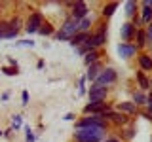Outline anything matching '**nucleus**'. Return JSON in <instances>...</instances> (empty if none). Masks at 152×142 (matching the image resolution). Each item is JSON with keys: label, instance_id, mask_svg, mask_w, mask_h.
<instances>
[{"label": "nucleus", "instance_id": "aec40b11", "mask_svg": "<svg viewBox=\"0 0 152 142\" xmlns=\"http://www.w3.org/2000/svg\"><path fill=\"white\" fill-rule=\"evenodd\" d=\"M137 80H139V83H141V87L142 89H148V80H146L145 78V74H142V72H137Z\"/></svg>", "mask_w": 152, "mask_h": 142}, {"label": "nucleus", "instance_id": "39448f33", "mask_svg": "<svg viewBox=\"0 0 152 142\" xmlns=\"http://www.w3.org/2000/svg\"><path fill=\"white\" fill-rule=\"evenodd\" d=\"M95 82H97V85H108V83L116 82V72H114V68H104Z\"/></svg>", "mask_w": 152, "mask_h": 142}, {"label": "nucleus", "instance_id": "f704fd0d", "mask_svg": "<svg viewBox=\"0 0 152 142\" xmlns=\"http://www.w3.org/2000/svg\"><path fill=\"white\" fill-rule=\"evenodd\" d=\"M0 135H2V133H0Z\"/></svg>", "mask_w": 152, "mask_h": 142}, {"label": "nucleus", "instance_id": "20e7f679", "mask_svg": "<svg viewBox=\"0 0 152 142\" xmlns=\"http://www.w3.org/2000/svg\"><path fill=\"white\" fill-rule=\"evenodd\" d=\"M104 99H107V87L93 83L91 89H89V101L91 102H103Z\"/></svg>", "mask_w": 152, "mask_h": 142}, {"label": "nucleus", "instance_id": "4be33fe9", "mask_svg": "<svg viewBox=\"0 0 152 142\" xmlns=\"http://www.w3.org/2000/svg\"><path fill=\"white\" fill-rule=\"evenodd\" d=\"M133 101H135V104H145L146 102V97L142 93H135V95H133Z\"/></svg>", "mask_w": 152, "mask_h": 142}, {"label": "nucleus", "instance_id": "5701e85b", "mask_svg": "<svg viewBox=\"0 0 152 142\" xmlns=\"http://www.w3.org/2000/svg\"><path fill=\"white\" fill-rule=\"evenodd\" d=\"M6 32H8V23L0 21V38H6Z\"/></svg>", "mask_w": 152, "mask_h": 142}, {"label": "nucleus", "instance_id": "7ed1b4c3", "mask_svg": "<svg viewBox=\"0 0 152 142\" xmlns=\"http://www.w3.org/2000/svg\"><path fill=\"white\" fill-rule=\"evenodd\" d=\"M76 127H78V129H84V127H101V129H104V117L99 116V114H93V116L82 120Z\"/></svg>", "mask_w": 152, "mask_h": 142}, {"label": "nucleus", "instance_id": "9b49d317", "mask_svg": "<svg viewBox=\"0 0 152 142\" xmlns=\"http://www.w3.org/2000/svg\"><path fill=\"white\" fill-rule=\"evenodd\" d=\"M133 34H135V27L131 25V23H126V25H122V40L129 42Z\"/></svg>", "mask_w": 152, "mask_h": 142}, {"label": "nucleus", "instance_id": "423d86ee", "mask_svg": "<svg viewBox=\"0 0 152 142\" xmlns=\"http://www.w3.org/2000/svg\"><path fill=\"white\" fill-rule=\"evenodd\" d=\"M40 27H42V15L40 13H32L31 17H28V21H27V30L28 32H36V30H40Z\"/></svg>", "mask_w": 152, "mask_h": 142}, {"label": "nucleus", "instance_id": "ddd939ff", "mask_svg": "<svg viewBox=\"0 0 152 142\" xmlns=\"http://www.w3.org/2000/svg\"><path fill=\"white\" fill-rule=\"evenodd\" d=\"M88 40H89V34H88V32H78V34L70 40V44H72V46H82L84 42H88Z\"/></svg>", "mask_w": 152, "mask_h": 142}, {"label": "nucleus", "instance_id": "393cba45", "mask_svg": "<svg viewBox=\"0 0 152 142\" xmlns=\"http://www.w3.org/2000/svg\"><path fill=\"white\" fill-rule=\"evenodd\" d=\"M2 72H4V74H8V76H13V74H17V66H15V68H8V66H4Z\"/></svg>", "mask_w": 152, "mask_h": 142}, {"label": "nucleus", "instance_id": "1a4fd4ad", "mask_svg": "<svg viewBox=\"0 0 152 142\" xmlns=\"http://www.w3.org/2000/svg\"><path fill=\"white\" fill-rule=\"evenodd\" d=\"M135 51H137V47L126 44V42H122V44L118 46V53H120L122 57H131V55H135Z\"/></svg>", "mask_w": 152, "mask_h": 142}, {"label": "nucleus", "instance_id": "b1692460", "mask_svg": "<svg viewBox=\"0 0 152 142\" xmlns=\"http://www.w3.org/2000/svg\"><path fill=\"white\" fill-rule=\"evenodd\" d=\"M38 32H40V34H46V36H48V34H51V32H53V28H51V27L46 23V25H42V28H40Z\"/></svg>", "mask_w": 152, "mask_h": 142}, {"label": "nucleus", "instance_id": "2f4dec72", "mask_svg": "<svg viewBox=\"0 0 152 142\" xmlns=\"http://www.w3.org/2000/svg\"><path fill=\"white\" fill-rule=\"evenodd\" d=\"M21 46H32V42H28V40H23V42H21Z\"/></svg>", "mask_w": 152, "mask_h": 142}, {"label": "nucleus", "instance_id": "6e6552de", "mask_svg": "<svg viewBox=\"0 0 152 142\" xmlns=\"http://www.w3.org/2000/svg\"><path fill=\"white\" fill-rule=\"evenodd\" d=\"M86 15H88V6H86V2H76L74 12H72V19L82 21V19H86Z\"/></svg>", "mask_w": 152, "mask_h": 142}, {"label": "nucleus", "instance_id": "f03ea898", "mask_svg": "<svg viewBox=\"0 0 152 142\" xmlns=\"http://www.w3.org/2000/svg\"><path fill=\"white\" fill-rule=\"evenodd\" d=\"M76 34H78V21L70 17V19L65 21V25L61 27V30L57 32V38H59V40H72Z\"/></svg>", "mask_w": 152, "mask_h": 142}, {"label": "nucleus", "instance_id": "a878e982", "mask_svg": "<svg viewBox=\"0 0 152 142\" xmlns=\"http://www.w3.org/2000/svg\"><path fill=\"white\" fill-rule=\"evenodd\" d=\"M126 9H127V15H133V9H135V2H127V6H126Z\"/></svg>", "mask_w": 152, "mask_h": 142}, {"label": "nucleus", "instance_id": "2eb2a0df", "mask_svg": "<svg viewBox=\"0 0 152 142\" xmlns=\"http://www.w3.org/2000/svg\"><path fill=\"white\" fill-rule=\"evenodd\" d=\"M139 63H141V66L145 70H152V59H150L148 55H141L139 57Z\"/></svg>", "mask_w": 152, "mask_h": 142}, {"label": "nucleus", "instance_id": "c85d7f7f", "mask_svg": "<svg viewBox=\"0 0 152 142\" xmlns=\"http://www.w3.org/2000/svg\"><path fill=\"white\" fill-rule=\"evenodd\" d=\"M19 125H21V116H13V127L17 129Z\"/></svg>", "mask_w": 152, "mask_h": 142}, {"label": "nucleus", "instance_id": "a211bd4d", "mask_svg": "<svg viewBox=\"0 0 152 142\" xmlns=\"http://www.w3.org/2000/svg\"><path fill=\"white\" fill-rule=\"evenodd\" d=\"M97 57H99V55H97V51H89V53L86 55V64L89 66V64L97 63Z\"/></svg>", "mask_w": 152, "mask_h": 142}, {"label": "nucleus", "instance_id": "7c9ffc66", "mask_svg": "<svg viewBox=\"0 0 152 142\" xmlns=\"http://www.w3.org/2000/svg\"><path fill=\"white\" fill-rule=\"evenodd\" d=\"M146 104H148V110H150V114H152V97L146 99Z\"/></svg>", "mask_w": 152, "mask_h": 142}, {"label": "nucleus", "instance_id": "0eeeda50", "mask_svg": "<svg viewBox=\"0 0 152 142\" xmlns=\"http://www.w3.org/2000/svg\"><path fill=\"white\" fill-rule=\"evenodd\" d=\"M107 110H108V108H107V104H104V102H89L88 106L84 108V112H86V114L91 112V114H99V116H103V114L107 112Z\"/></svg>", "mask_w": 152, "mask_h": 142}, {"label": "nucleus", "instance_id": "c756f323", "mask_svg": "<svg viewBox=\"0 0 152 142\" xmlns=\"http://www.w3.org/2000/svg\"><path fill=\"white\" fill-rule=\"evenodd\" d=\"M27 102H28V93L23 91V104H27Z\"/></svg>", "mask_w": 152, "mask_h": 142}, {"label": "nucleus", "instance_id": "4468645a", "mask_svg": "<svg viewBox=\"0 0 152 142\" xmlns=\"http://www.w3.org/2000/svg\"><path fill=\"white\" fill-rule=\"evenodd\" d=\"M17 25H19V19H13L12 23H8V32H6V38H13L17 34Z\"/></svg>", "mask_w": 152, "mask_h": 142}, {"label": "nucleus", "instance_id": "dca6fc26", "mask_svg": "<svg viewBox=\"0 0 152 142\" xmlns=\"http://www.w3.org/2000/svg\"><path fill=\"white\" fill-rule=\"evenodd\" d=\"M118 108H120L122 112H129V114L135 112V104H133V102H120V104H118Z\"/></svg>", "mask_w": 152, "mask_h": 142}, {"label": "nucleus", "instance_id": "473e14b6", "mask_svg": "<svg viewBox=\"0 0 152 142\" xmlns=\"http://www.w3.org/2000/svg\"><path fill=\"white\" fill-rule=\"evenodd\" d=\"M148 38L152 40V23H150V27H148Z\"/></svg>", "mask_w": 152, "mask_h": 142}, {"label": "nucleus", "instance_id": "72a5a7b5", "mask_svg": "<svg viewBox=\"0 0 152 142\" xmlns=\"http://www.w3.org/2000/svg\"><path fill=\"white\" fill-rule=\"evenodd\" d=\"M104 142H120V140H116V138H108V140H104Z\"/></svg>", "mask_w": 152, "mask_h": 142}, {"label": "nucleus", "instance_id": "bb28decb", "mask_svg": "<svg viewBox=\"0 0 152 142\" xmlns=\"http://www.w3.org/2000/svg\"><path fill=\"white\" fill-rule=\"evenodd\" d=\"M27 142H34V135H32L31 127H27Z\"/></svg>", "mask_w": 152, "mask_h": 142}, {"label": "nucleus", "instance_id": "f3484780", "mask_svg": "<svg viewBox=\"0 0 152 142\" xmlns=\"http://www.w3.org/2000/svg\"><path fill=\"white\" fill-rule=\"evenodd\" d=\"M89 25H91V21H89L88 17L82 19V21H78V32H86L89 28Z\"/></svg>", "mask_w": 152, "mask_h": 142}, {"label": "nucleus", "instance_id": "412c9836", "mask_svg": "<svg viewBox=\"0 0 152 142\" xmlns=\"http://www.w3.org/2000/svg\"><path fill=\"white\" fill-rule=\"evenodd\" d=\"M150 19H152V8L145 6V9H142V21H145V23H150Z\"/></svg>", "mask_w": 152, "mask_h": 142}, {"label": "nucleus", "instance_id": "9d476101", "mask_svg": "<svg viewBox=\"0 0 152 142\" xmlns=\"http://www.w3.org/2000/svg\"><path fill=\"white\" fill-rule=\"evenodd\" d=\"M104 42H107V30H104V27H103L95 36H91V44H93V47H99V46H103Z\"/></svg>", "mask_w": 152, "mask_h": 142}, {"label": "nucleus", "instance_id": "6ab92c4d", "mask_svg": "<svg viewBox=\"0 0 152 142\" xmlns=\"http://www.w3.org/2000/svg\"><path fill=\"white\" fill-rule=\"evenodd\" d=\"M116 8H118V2H112V4H108V6H104V12H103V13H104L107 17H110Z\"/></svg>", "mask_w": 152, "mask_h": 142}, {"label": "nucleus", "instance_id": "f8f14e48", "mask_svg": "<svg viewBox=\"0 0 152 142\" xmlns=\"http://www.w3.org/2000/svg\"><path fill=\"white\" fill-rule=\"evenodd\" d=\"M99 70H101V64L99 63H93V64H89V70H88V80H97L99 78Z\"/></svg>", "mask_w": 152, "mask_h": 142}, {"label": "nucleus", "instance_id": "cd10ccee", "mask_svg": "<svg viewBox=\"0 0 152 142\" xmlns=\"http://www.w3.org/2000/svg\"><path fill=\"white\" fill-rule=\"evenodd\" d=\"M137 38H139V46H145V32L139 30L137 32Z\"/></svg>", "mask_w": 152, "mask_h": 142}, {"label": "nucleus", "instance_id": "f257e3e1", "mask_svg": "<svg viewBox=\"0 0 152 142\" xmlns=\"http://www.w3.org/2000/svg\"><path fill=\"white\" fill-rule=\"evenodd\" d=\"M76 142H99L103 138V129L101 127H84L74 133Z\"/></svg>", "mask_w": 152, "mask_h": 142}]
</instances>
